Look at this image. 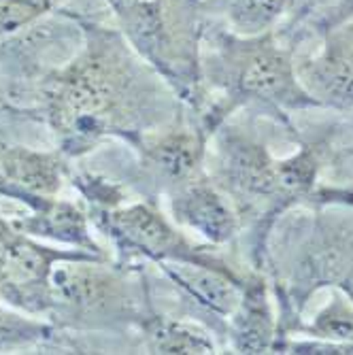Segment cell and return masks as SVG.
I'll list each match as a JSON object with an SVG mask.
<instances>
[{"label":"cell","instance_id":"obj_1","mask_svg":"<svg viewBox=\"0 0 353 355\" xmlns=\"http://www.w3.org/2000/svg\"><path fill=\"white\" fill-rule=\"evenodd\" d=\"M236 85L243 94L290 107L317 105L302 87L294 62L268 35H255L236 47Z\"/></svg>","mask_w":353,"mask_h":355},{"label":"cell","instance_id":"obj_2","mask_svg":"<svg viewBox=\"0 0 353 355\" xmlns=\"http://www.w3.org/2000/svg\"><path fill=\"white\" fill-rule=\"evenodd\" d=\"M296 73L317 103L353 107V21L332 30L322 51L304 60Z\"/></svg>","mask_w":353,"mask_h":355},{"label":"cell","instance_id":"obj_3","mask_svg":"<svg viewBox=\"0 0 353 355\" xmlns=\"http://www.w3.org/2000/svg\"><path fill=\"white\" fill-rule=\"evenodd\" d=\"M177 215L213 243L228 241L236 230V215L221 196L205 185L189 189L175 202Z\"/></svg>","mask_w":353,"mask_h":355},{"label":"cell","instance_id":"obj_4","mask_svg":"<svg viewBox=\"0 0 353 355\" xmlns=\"http://www.w3.org/2000/svg\"><path fill=\"white\" fill-rule=\"evenodd\" d=\"M234 315V345L243 353H262L275 336V321L266 292L262 285H253L241 296Z\"/></svg>","mask_w":353,"mask_h":355},{"label":"cell","instance_id":"obj_5","mask_svg":"<svg viewBox=\"0 0 353 355\" xmlns=\"http://www.w3.org/2000/svg\"><path fill=\"white\" fill-rule=\"evenodd\" d=\"M230 175L241 189L258 196L281 189L279 162L270 159V155L258 145H239L232 155Z\"/></svg>","mask_w":353,"mask_h":355},{"label":"cell","instance_id":"obj_6","mask_svg":"<svg viewBox=\"0 0 353 355\" xmlns=\"http://www.w3.org/2000/svg\"><path fill=\"white\" fill-rule=\"evenodd\" d=\"M171 272L183 287H187L189 292L209 309H213L217 313H226V315H232L236 311L243 294L228 279L219 277L217 272L191 268V266L171 268Z\"/></svg>","mask_w":353,"mask_h":355},{"label":"cell","instance_id":"obj_7","mask_svg":"<svg viewBox=\"0 0 353 355\" xmlns=\"http://www.w3.org/2000/svg\"><path fill=\"white\" fill-rule=\"evenodd\" d=\"M311 336L326 340V351L353 353V302L347 296L334 294L309 326Z\"/></svg>","mask_w":353,"mask_h":355},{"label":"cell","instance_id":"obj_8","mask_svg":"<svg viewBox=\"0 0 353 355\" xmlns=\"http://www.w3.org/2000/svg\"><path fill=\"white\" fill-rule=\"evenodd\" d=\"M5 171L11 179H15V183L30 191L47 193L60 185L58 162L49 155L15 149L5 157Z\"/></svg>","mask_w":353,"mask_h":355},{"label":"cell","instance_id":"obj_9","mask_svg":"<svg viewBox=\"0 0 353 355\" xmlns=\"http://www.w3.org/2000/svg\"><path fill=\"white\" fill-rule=\"evenodd\" d=\"M113 225L126 234V239L147 249H164L173 241V232L164 219L145 207H132L128 211L115 213Z\"/></svg>","mask_w":353,"mask_h":355},{"label":"cell","instance_id":"obj_10","mask_svg":"<svg viewBox=\"0 0 353 355\" xmlns=\"http://www.w3.org/2000/svg\"><path fill=\"white\" fill-rule=\"evenodd\" d=\"M287 0H226L230 24L245 37L266 32L283 13Z\"/></svg>","mask_w":353,"mask_h":355},{"label":"cell","instance_id":"obj_11","mask_svg":"<svg viewBox=\"0 0 353 355\" xmlns=\"http://www.w3.org/2000/svg\"><path fill=\"white\" fill-rule=\"evenodd\" d=\"M153 347L162 353H211L213 340L198 326L160 324L151 332Z\"/></svg>","mask_w":353,"mask_h":355},{"label":"cell","instance_id":"obj_12","mask_svg":"<svg viewBox=\"0 0 353 355\" xmlns=\"http://www.w3.org/2000/svg\"><path fill=\"white\" fill-rule=\"evenodd\" d=\"M155 157L166 173H171L173 177H181L196 162V145L185 137H175L160 145Z\"/></svg>","mask_w":353,"mask_h":355},{"label":"cell","instance_id":"obj_13","mask_svg":"<svg viewBox=\"0 0 353 355\" xmlns=\"http://www.w3.org/2000/svg\"><path fill=\"white\" fill-rule=\"evenodd\" d=\"M49 5V0H7L0 5V37L15 32L37 19Z\"/></svg>","mask_w":353,"mask_h":355},{"label":"cell","instance_id":"obj_14","mask_svg":"<svg viewBox=\"0 0 353 355\" xmlns=\"http://www.w3.org/2000/svg\"><path fill=\"white\" fill-rule=\"evenodd\" d=\"M341 289L345 292V296L353 302V268L345 275V279H343V283H341Z\"/></svg>","mask_w":353,"mask_h":355},{"label":"cell","instance_id":"obj_15","mask_svg":"<svg viewBox=\"0 0 353 355\" xmlns=\"http://www.w3.org/2000/svg\"><path fill=\"white\" fill-rule=\"evenodd\" d=\"M113 3L119 7V5H135V3H147V0H113Z\"/></svg>","mask_w":353,"mask_h":355}]
</instances>
